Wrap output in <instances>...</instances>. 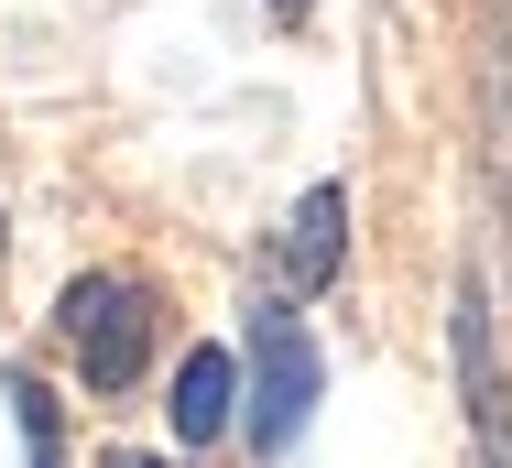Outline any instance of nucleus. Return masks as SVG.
Returning a JSON list of instances; mask_svg holds the SVG:
<instances>
[{"label": "nucleus", "instance_id": "obj_8", "mask_svg": "<svg viewBox=\"0 0 512 468\" xmlns=\"http://www.w3.org/2000/svg\"><path fill=\"white\" fill-rule=\"evenodd\" d=\"M273 11H306V0H273Z\"/></svg>", "mask_w": 512, "mask_h": 468}, {"label": "nucleus", "instance_id": "obj_7", "mask_svg": "<svg viewBox=\"0 0 512 468\" xmlns=\"http://www.w3.org/2000/svg\"><path fill=\"white\" fill-rule=\"evenodd\" d=\"M109 468H164V458H109Z\"/></svg>", "mask_w": 512, "mask_h": 468}, {"label": "nucleus", "instance_id": "obj_6", "mask_svg": "<svg viewBox=\"0 0 512 468\" xmlns=\"http://www.w3.org/2000/svg\"><path fill=\"white\" fill-rule=\"evenodd\" d=\"M11 414H22V447H33V468H66V447H55V392L22 371L11 381Z\"/></svg>", "mask_w": 512, "mask_h": 468}, {"label": "nucleus", "instance_id": "obj_2", "mask_svg": "<svg viewBox=\"0 0 512 468\" xmlns=\"http://www.w3.org/2000/svg\"><path fill=\"white\" fill-rule=\"evenodd\" d=\"M55 327H66L88 392H131L142 360H153V305H142V283H120V273H77L66 305H55Z\"/></svg>", "mask_w": 512, "mask_h": 468}, {"label": "nucleus", "instance_id": "obj_1", "mask_svg": "<svg viewBox=\"0 0 512 468\" xmlns=\"http://www.w3.org/2000/svg\"><path fill=\"white\" fill-rule=\"evenodd\" d=\"M316 392H327V360H316L306 316L295 305H251V447L262 458H284L306 436Z\"/></svg>", "mask_w": 512, "mask_h": 468}, {"label": "nucleus", "instance_id": "obj_5", "mask_svg": "<svg viewBox=\"0 0 512 468\" xmlns=\"http://www.w3.org/2000/svg\"><path fill=\"white\" fill-rule=\"evenodd\" d=\"M229 403H240L229 349H186V371H175V447H218L229 436Z\"/></svg>", "mask_w": 512, "mask_h": 468}, {"label": "nucleus", "instance_id": "obj_4", "mask_svg": "<svg viewBox=\"0 0 512 468\" xmlns=\"http://www.w3.org/2000/svg\"><path fill=\"white\" fill-rule=\"evenodd\" d=\"M338 240H349V186H316L306 207H295V229H284V294H327L338 283Z\"/></svg>", "mask_w": 512, "mask_h": 468}, {"label": "nucleus", "instance_id": "obj_3", "mask_svg": "<svg viewBox=\"0 0 512 468\" xmlns=\"http://www.w3.org/2000/svg\"><path fill=\"white\" fill-rule=\"evenodd\" d=\"M458 392H469L480 468H512V381H502V338H491V283H458Z\"/></svg>", "mask_w": 512, "mask_h": 468}]
</instances>
